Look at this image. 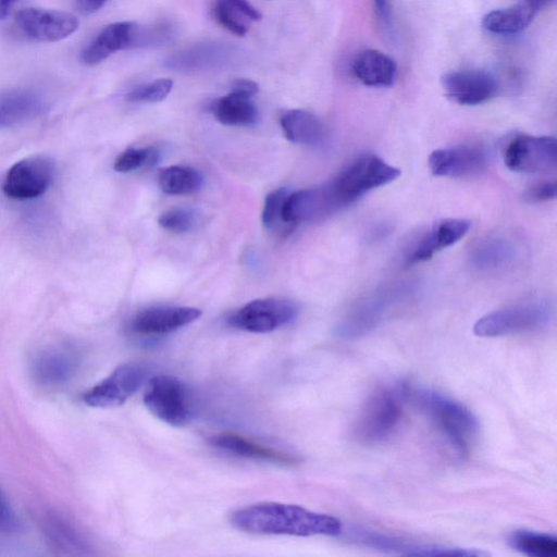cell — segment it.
<instances>
[{
	"label": "cell",
	"instance_id": "obj_1",
	"mask_svg": "<svg viewBox=\"0 0 557 557\" xmlns=\"http://www.w3.org/2000/svg\"><path fill=\"white\" fill-rule=\"evenodd\" d=\"M230 522L242 532L259 535L337 536L343 532L342 521L334 516L276 502L237 509L231 513Z\"/></svg>",
	"mask_w": 557,
	"mask_h": 557
},
{
	"label": "cell",
	"instance_id": "obj_2",
	"mask_svg": "<svg viewBox=\"0 0 557 557\" xmlns=\"http://www.w3.org/2000/svg\"><path fill=\"white\" fill-rule=\"evenodd\" d=\"M414 397L451 451L460 459L468 457L479 435L475 414L460 401L433 388H419Z\"/></svg>",
	"mask_w": 557,
	"mask_h": 557
},
{
	"label": "cell",
	"instance_id": "obj_3",
	"mask_svg": "<svg viewBox=\"0 0 557 557\" xmlns=\"http://www.w3.org/2000/svg\"><path fill=\"white\" fill-rule=\"evenodd\" d=\"M408 394L405 383L383 385L373 391L354 421L352 437L363 445L388 440L400 424Z\"/></svg>",
	"mask_w": 557,
	"mask_h": 557
},
{
	"label": "cell",
	"instance_id": "obj_4",
	"mask_svg": "<svg viewBox=\"0 0 557 557\" xmlns=\"http://www.w3.org/2000/svg\"><path fill=\"white\" fill-rule=\"evenodd\" d=\"M400 170L373 153L361 154L324 184L337 211L368 191L395 181Z\"/></svg>",
	"mask_w": 557,
	"mask_h": 557
},
{
	"label": "cell",
	"instance_id": "obj_5",
	"mask_svg": "<svg viewBox=\"0 0 557 557\" xmlns=\"http://www.w3.org/2000/svg\"><path fill=\"white\" fill-rule=\"evenodd\" d=\"M553 311L546 302L529 301L492 311L473 325L479 337H500L540 330L547 325Z\"/></svg>",
	"mask_w": 557,
	"mask_h": 557
},
{
	"label": "cell",
	"instance_id": "obj_6",
	"mask_svg": "<svg viewBox=\"0 0 557 557\" xmlns=\"http://www.w3.org/2000/svg\"><path fill=\"white\" fill-rule=\"evenodd\" d=\"M144 405L157 419L172 426H184L193 417L191 400L186 385L168 374L148 380Z\"/></svg>",
	"mask_w": 557,
	"mask_h": 557
},
{
	"label": "cell",
	"instance_id": "obj_7",
	"mask_svg": "<svg viewBox=\"0 0 557 557\" xmlns=\"http://www.w3.org/2000/svg\"><path fill=\"white\" fill-rule=\"evenodd\" d=\"M298 314L296 305L284 298L268 297L252 300L227 320L237 330L250 333H269L293 323Z\"/></svg>",
	"mask_w": 557,
	"mask_h": 557
},
{
	"label": "cell",
	"instance_id": "obj_8",
	"mask_svg": "<svg viewBox=\"0 0 557 557\" xmlns=\"http://www.w3.org/2000/svg\"><path fill=\"white\" fill-rule=\"evenodd\" d=\"M147 369L137 362L117 366L107 377L83 395V401L94 408H114L125 404L144 384Z\"/></svg>",
	"mask_w": 557,
	"mask_h": 557
},
{
	"label": "cell",
	"instance_id": "obj_9",
	"mask_svg": "<svg viewBox=\"0 0 557 557\" xmlns=\"http://www.w3.org/2000/svg\"><path fill=\"white\" fill-rule=\"evenodd\" d=\"M508 169L520 173L547 172L557 165V140L550 136H515L504 150Z\"/></svg>",
	"mask_w": 557,
	"mask_h": 557
},
{
	"label": "cell",
	"instance_id": "obj_10",
	"mask_svg": "<svg viewBox=\"0 0 557 557\" xmlns=\"http://www.w3.org/2000/svg\"><path fill=\"white\" fill-rule=\"evenodd\" d=\"M54 165L45 156L28 157L14 163L7 172L2 191L9 198L26 200L45 194L52 183Z\"/></svg>",
	"mask_w": 557,
	"mask_h": 557
},
{
	"label": "cell",
	"instance_id": "obj_11",
	"mask_svg": "<svg viewBox=\"0 0 557 557\" xmlns=\"http://www.w3.org/2000/svg\"><path fill=\"white\" fill-rule=\"evenodd\" d=\"M20 32L35 41L53 42L67 38L78 28L76 15L70 12L26 8L15 15Z\"/></svg>",
	"mask_w": 557,
	"mask_h": 557
},
{
	"label": "cell",
	"instance_id": "obj_12",
	"mask_svg": "<svg viewBox=\"0 0 557 557\" xmlns=\"http://www.w3.org/2000/svg\"><path fill=\"white\" fill-rule=\"evenodd\" d=\"M352 541L375 550L405 556L467 557L469 555L467 547L414 543L395 535L360 528L352 531Z\"/></svg>",
	"mask_w": 557,
	"mask_h": 557
},
{
	"label": "cell",
	"instance_id": "obj_13",
	"mask_svg": "<svg viewBox=\"0 0 557 557\" xmlns=\"http://www.w3.org/2000/svg\"><path fill=\"white\" fill-rule=\"evenodd\" d=\"M79 366V355L71 346L52 345L39 350L30 363L34 381L45 388L67 384Z\"/></svg>",
	"mask_w": 557,
	"mask_h": 557
},
{
	"label": "cell",
	"instance_id": "obj_14",
	"mask_svg": "<svg viewBox=\"0 0 557 557\" xmlns=\"http://www.w3.org/2000/svg\"><path fill=\"white\" fill-rule=\"evenodd\" d=\"M397 297L391 290L380 292L356 305L336 329L337 335L354 341L372 332L387 317Z\"/></svg>",
	"mask_w": 557,
	"mask_h": 557
},
{
	"label": "cell",
	"instance_id": "obj_15",
	"mask_svg": "<svg viewBox=\"0 0 557 557\" xmlns=\"http://www.w3.org/2000/svg\"><path fill=\"white\" fill-rule=\"evenodd\" d=\"M441 85L448 99L461 106H476L498 91L495 77L481 70H460L445 73Z\"/></svg>",
	"mask_w": 557,
	"mask_h": 557
},
{
	"label": "cell",
	"instance_id": "obj_16",
	"mask_svg": "<svg viewBox=\"0 0 557 557\" xmlns=\"http://www.w3.org/2000/svg\"><path fill=\"white\" fill-rule=\"evenodd\" d=\"M487 160L483 147L462 144L434 150L429 157V168L435 176L467 177L484 170Z\"/></svg>",
	"mask_w": 557,
	"mask_h": 557
},
{
	"label": "cell",
	"instance_id": "obj_17",
	"mask_svg": "<svg viewBox=\"0 0 557 557\" xmlns=\"http://www.w3.org/2000/svg\"><path fill=\"white\" fill-rule=\"evenodd\" d=\"M140 26L134 22H115L102 28L82 51V62L96 65L111 54L138 47Z\"/></svg>",
	"mask_w": 557,
	"mask_h": 557
},
{
	"label": "cell",
	"instance_id": "obj_18",
	"mask_svg": "<svg viewBox=\"0 0 557 557\" xmlns=\"http://www.w3.org/2000/svg\"><path fill=\"white\" fill-rule=\"evenodd\" d=\"M201 311L194 307H154L139 311L131 321V330L140 336H159L194 322Z\"/></svg>",
	"mask_w": 557,
	"mask_h": 557
},
{
	"label": "cell",
	"instance_id": "obj_19",
	"mask_svg": "<svg viewBox=\"0 0 557 557\" xmlns=\"http://www.w3.org/2000/svg\"><path fill=\"white\" fill-rule=\"evenodd\" d=\"M210 445L234 457L256 461L271 462L280 466H294L298 458L294 455L260 444L242 434L224 431L209 438Z\"/></svg>",
	"mask_w": 557,
	"mask_h": 557
},
{
	"label": "cell",
	"instance_id": "obj_20",
	"mask_svg": "<svg viewBox=\"0 0 557 557\" xmlns=\"http://www.w3.org/2000/svg\"><path fill=\"white\" fill-rule=\"evenodd\" d=\"M469 228L470 222L465 219H445L435 223L407 255V264H416L431 259L437 251L459 242Z\"/></svg>",
	"mask_w": 557,
	"mask_h": 557
},
{
	"label": "cell",
	"instance_id": "obj_21",
	"mask_svg": "<svg viewBox=\"0 0 557 557\" xmlns=\"http://www.w3.org/2000/svg\"><path fill=\"white\" fill-rule=\"evenodd\" d=\"M233 57L232 48L221 42H203L177 51L165 60L178 71H200L223 66Z\"/></svg>",
	"mask_w": 557,
	"mask_h": 557
},
{
	"label": "cell",
	"instance_id": "obj_22",
	"mask_svg": "<svg viewBox=\"0 0 557 557\" xmlns=\"http://www.w3.org/2000/svg\"><path fill=\"white\" fill-rule=\"evenodd\" d=\"M45 102L29 89H10L0 92V129L28 122L42 113Z\"/></svg>",
	"mask_w": 557,
	"mask_h": 557
},
{
	"label": "cell",
	"instance_id": "obj_23",
	"mask_svg": "<svg viewBox=\"0 0 557 557\" xmlns=\"http://www.w3.org/2000/svg\"><path fill=\"white\" fill-rule=\"evenodd\" d=\"M351 71L362 84L372 87H386L394 84L397 65L387 54L366 49L354 59Z\"/></svg>",
	"mask_w": 557,
	"mask_h": 557
},
{
	"label": "cell",
	"instance_id": "obj_24",
	"mask_svg": "<svg viewBox=\"0 0 557 557\" xmlns=\"http://www.w3.org/2000/svg\"><path fill=\"white\" fill-rule=\"evenodd\" d=\"M41 529L49 546L61 555L87 554L88 544L74 524L58 513H47Z\"/></svg>",
	"mask_w": 557,
	"mask_h": 557
},
{
	"label": "cell",
	"instance_id": "obj_25",
	"mask_svg": "<svg viewBox=\"0 0 557 557\" xmlns=\"http://www.w3.org/2000/svg\"><path fill=\"white\" fill-rule=\"evenodd\" d=\"M252 97L231 89V91L210 104L215 119L230 126H249L257 123L259 112Z\"/></svg>",
	"mask_w": 557,
	"mask_h": 557
},
{
	"label": "cell",
	"instance_id": "obj_26",
	"mask_svg": "<svg viewBox=\"0 0 557 557\" xmlns=\"http://www.w3.org/2000/svg\"><path fill=\"white\" fill-rule=\"evenodd\" d=\"M280 124L285 137L295 144L318 145L326 135L322 121L301 109L285 111L280 117Z\"/></svg>",
	"mask_w": 557,
	"mask_h": 557
},
{
	"label": "cell",
	"instance_id": "obj_27",
	"mask_svg": "<svg viewBox=\"0 0 557 557\" xmlns=\"http://www.w3.org/2000/svg\"><path fill=\"white\" fill-rule=\"evenodd\" d=\"M212 14L222 27L238 37L247 34L250 22L262 18L260 11L248 0H214Z\"/></svg>",
	"mask_w": 557,
	"mask_h": 557
},
{
	"label": "cell",
	"instance_id": "obj_28",
	"mask_svg": "<svg viewBox=\"0 0 557 557\" xmlns=\"http://www.w3.org/2000/svg\"><path fill=\"white\" fill-rule=\"evenodd\" d=\"M516 256L513 245L502 237L481 240L471 250L470 264L480 271H495L510 264Z\"/></svg>",
	"mask_w": 557,
	"mask_h": 557
},
{
	"label": "cell",
	"instance_id": "obj_29",
	"mask_svg": "<svg viewBox=\"0 0 557 557\" xmlns=\"http://www.w3.org/2000/svg\"><path fill=\"white\" fill-rule=\"evenodd\" d=\"M535 13L524 3L493 10L482 18V26L490 33L512 35L529 26Z\"/></svg>",
	"mask_w": 557,
	"mask_h": 557
},
{
	"label": "cell",
	"instance_id": "obj_30",
	"mask_svg": "<svg viewBox=\"0 0 557 557\" xmlns=\"http://www.w3.org/2000/svg\"><path fill=\"white\" fill-rule=\"evenodd\" d=\"M158 181L160 188L168 195H188L201 188L203 177L191 166L172 165L160 172Z\"/></svg>",
	"mask_w": 557,
	"mask_h": 557
},
{
	"label": "cell",
	"instance_id": "obj_31",
	"mask_svg": "<svg viewBox=\"0 0 557 557\" xmlns=\"http://www.w3.org/2000/svg\"><path fill=\"white\" fill-rule=\"evenodd\" d=\"M510 546L530 557H556L557 540L554 535L531 530H517L509 536Z\"/></svg>",
	"mask_w": 557,
	"mask_h": 557
},
{
	"label": "cell",
	"instance_id": "obj_32",
	"mask_svg": "<svg viewBox=\"0 0 557 557\" xmlns=\"http://www.w3.org/2000/svg\"><path fill=\"white\" fill-rule=\"evenodd\" d=\"M289 194L286 187H280L269 193L264 199L262 223L270 232L288 234L294 227L283 219V205Z\"/></svg>",
	"mask_w": 557,
	"mask_h": 557
},
{
	"label": "cell",
	"instance_id": "obj_33",
	"mask_svg": "<svg viewBox=\"0 0 557 557\" xmlns=\"http://www.w3.org/2000/svg\"><path fill=\"white\" fill-rule=\"evenodd\" d=\"M159 160V151L153 147L128 148L114 161V170L128 173L141 168L153 166Z\"/></svg>",
	"mask_w": 557,
	"mask_h": 557
},
{
	"label": "cell",
	"instance_id": "obj_34",
	"mask_svg": "<svg viewBox=\"0 0 557 557\" xmlns=\"http://www.w3.org/2000/svg\"><path fill=\"white\" fill-rule=\"evenodd\" d=\"M173 88V81L170 78H159L148 84L132 89L126 95L129 102H159L168 97Z\"/></svg>",
	"mask_w": 557,
	"mask_h": 557
},
{
	"label": "cell",
	"instance_id": "obj_35",
	"mask_svg": "<svg viewBox=\"0 0 557 557\" xmlns=\"http://www.w3.org/2000/svg\"><path fill=\"white\" fill-rule=\"evenodd\" d=\"M159 225L174 233H185L194 227L195 216L185 208H172L160 214Z\"/></svg>",
	"mask_w": 557,
	"mask_h": 557
},
{
	"label": "cell",
	"instance_id": "obj_36",
	"mask_svg": "<svg viewBox=\"0 0 557 557\" xmlns=\"http://www.w3.org/2000/svg\"><path fill=\"white\" fill-rule=\"evenodd\" d=\"M17 529L18 520L15 511L5 493L0 487V535H10L15 533Z\"/></svg>",
	"mask_w": 557,
	"mask_h": 557
},
{
	"label": "cell",
	"instance_id": "obj_37",
	"mask_svg": "<svg viewBox=\"0 0 557 557\" xmlns=\"http://www.w3.org/2000/svg\"><path fill=\"white\" fill-rule=\"evenodd\" d=\"M557 185L555 182H541L529 187L523 197L528 202H543L556 197Z\"/></svg>",
	"mask_w": 557,
	"mask_h": 557
},
{
	"label": "cell",
	"instance_id": "obj_38",
	"mask_svg": "<svg viewBox=\"0 0 557 557\" xmlns=\"http://www.w3.org/2000/svg\"><path fill=\"white\" fill-rule=\"evenodd\" d=\"M374 10L381 25L385 28L392 26V5L391 0H374Z\"/></svg>",
	"mask_w": 557,
	"mask_h": 557
},
{
	"label": "cell",
	"instance_id": "obj_39",
	"mask_svg": "<svg viewBox=\"0 0 557 557\" xmlns=\"http://www.w3.org/2000/svg\"><path fill=\"white\" fill-rule=\"evenodd\" d=\"M233 90H237L239 92H243L245 95H248L250 97H253L259 91V86L256 82L247 79V78H240L233 83L232 85Z\"/></svg>",
	"mask_w": 557,
	"mask_h": 557
},
{
	"label": "cell",
	"instance_id": "obj_40",
	"mask_svg": "<svg viewBox=\"0 0 557 557\" xmlns=\"http://www.w3.org/2000/svg\"><path fill=\"white\" fill-rule=\"evenodd\" d=\"M77 7L85 14L98 11L108 0H76Z\"/></svg>",
	"mask_w": 557,
	"mask_h": 557
},
{
	"label": "cell",
	"instance_id": "obj_41",
	"mask_svg": "<svg viewBox=\"0 0 557 557\" xmlns=\"http://www.w3.org/2000/svg\"><path fill=\"white\" fill-rule=\"evenodd\" d=\"M554 0H524V4L530 8L535 14L549 5Z\"/></svg>",
	"mask_w": 557,
	"mask_h": 557
},
{
	"label": "cell",
	"instance_id": "obj_42",
	"mask_svg": "<svg viewBox=\"0 0 557 557\" xmlns=\"http://www.w3.org/2000/svg\"><path fill=\"white\" fill-rule=\"evenodd\" d=\"M18 0H0V18H4Z\"/></svg>",
	"mask_w": 557,
	"mask_h": 557
}]
</instances>
